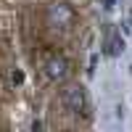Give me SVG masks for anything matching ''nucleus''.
<instances>
[{
    "mask_svg": "<svg viewBox=\"0 0 132 132\" xmlns=\"http://www.w3.org/2000/svg\"><path fill=\"white\" fill-rule=\"evenodd\" d=\"M61 106L66 108V114H71V116L87 114V90L79 82L63 85V90H61Z\"/></svg>",
    "mask_w": 132,
    "mask_h": 132,
    "instance_id": "f257e3e1",
    "label": "nucleus"
},
{
    "mask_svg": "<svg viewBox=\"0 0 132 132\" xmlns=\"http://www.w3.org/2000/svg\"><path fill=\"white\" fill-rule=\"evenodd\" d=\"M42 71H45V77L50 82H66L69 79V74H71V63L66 61L63 56H48L45 63H42Z\"/></svg>",
    "mask_w": 132,
    "mask_h": 132,
    "instance_id": "f03ea898",
    "label": "nucleus"
},
{
    "mask_svg": "<svg viewBox=\"0 0 132 132\" xmlns=\"http://www.w3.org/2000/svg\"><path fill=\"white\" fill-rule=\"evenodd\" d=\"M71 21H74V11L71 5H66V3H53L48 8V27L50 29H69L71 27Z\"/></svg>",
    "mask_w": 132,
    "mask_h": 132,
    "instance_id": "7ed1b4c3",
    "label": "nucleus"
}]
</instances>
